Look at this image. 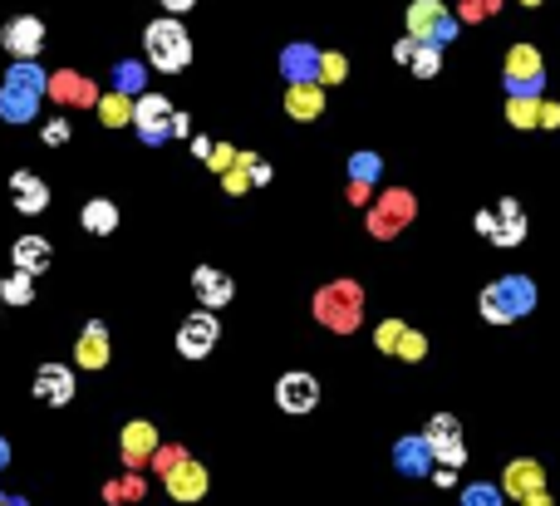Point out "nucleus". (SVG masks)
<instances>
[{"label":"nucleus","instance_id":"obj_38","mask_svg":"<svg viewBox=\"0 0 560 506\" xmlns=\"http://www.w3.org/2000/svg\"><path fill=\"white\" fill-rule=\"evenodd\" d=\"M236 163L246 168V182H251V187H266V182L276 177V168H271L266 158H256V153H236Z\"/></svg>","mask_w":560,"mask_h":506},{"label":"nucleus","instance_id":"obj_25","mask_svg":"<svg viewBox=\"0 0 560 506\" xmlns=\"http://www.w3.org/2000/svg\"><path fill=\"white\" fill-rule=\"evenodd\" d=\"M143 89H148V64H138V59H118V64H113V94L138 99Z\"/></svg>","mask_w":560,"mask_h":506},{"label":"nucleus","instance_id":"obj_8","mask_svg":"<svg viewBox=\"0 0 560 506\" xmlns=\"http://www.w3.org/2000/svg\"><path fill=\"white\" fill-rule=\"evenodd\" d=\"M413 212H418V202H413L408 192L393 187V192H384V197L369 207V231H374L379 241H389V236H398L403 226L413 222Z\"/></svg>","mask_w":560,"mask_h":506},{"label":"nucleus","instance_id":"obj_1","mask_svg":"<svg viewBox=\"0 0 560 506\" xmlns=\"http://www.w3.org/2000/svg\"><path fill=\"white\" fill-rule=\"evenodd\" d=\"M45 84H50V74L35 59H15L0 79V118L5 123H35L40 104H45Z\"/></svg>","mask_w":560,"mask_h":506},{"label":"nucleus","instance_id":"obj_52","mask_svg":"<svg viewBox=\"0 0 560 506\" xmlns=\"http://www.w3.org/2000/svg\"><path fill=\"white\" fill-rule=\"evenodd\" d=\"M158 5H168L172 15H182V10H192V5H197V0H158Z\"/></svg>","mask_w":560,"mask_h":506},{"label":"nucleus","instance_id":"obj_54","mask_svg":"<svg viewBox=\"0 0 560 506\" xmlns=\"http://www.w3.org/2000/svg\"><path fill=\"white\" fill-rule=\"evenodd\" d=\"M0 506H30L25 497H0Z\"/></svg>","mask_w":560,"mask_h":506},{"label":"nucleus","instance_id":"obj_51","mask_svg":"<svg viewBox=\"0 0 560 506\" xmlns=\"http://www.w3.org/2000/svg\"><path fill=\"white\" fill-rule=\"evenodd\" d=\"M472 226H477V236H487V226H492V212H487V207H482V212H477V217H472Z\"/></svg>","mask_w":560,"mask_h":506},{"label":"nucleus","instance_id":"obj_21","mask_svg":"<svg viewBox=\"0 0 560 506\" xmlns=\"http://www.w3.org/2000/svg\"><path fill=\"white\" fill-rule=\"evenodd\" d=\"M10 261H15V271H25V276H45L50 261H55V246H50L45 236H20V241L10 246Z\"/></svg>","mask_w":560,"mask_h":506},{"label":"nucleus","instance_id":"obj_28","mask_svg":"<svg viewBox=\"0 0 560 506\" xmlns=\"http://www.w3.org/2000/svg\"><path fill=\"white\" fill-rule=\"evenodd\" d=\"M502 74H511V79L546 74V69H541V50H536V45H511V50H506V69H502Z\"/></svg>","mask_w":560,"mask_h":506},{"label":"nucleus","instance_id":"obj_29","mask_svg":"<svg viewBox=\"0 0 560 506\" xmlns=\"http://www.w3.org/2000/svg\"><path fill=\"white\" fill-rule=\"evenodd\" d=\"M35 300V276H25V271H10L5 281H0V305H15V310H25Z\"/></svg>","mask_w":560,"mask_h":506},{"label":"nucleus","instance_id":"obj_19","mask_svg":"<svg viewBox=\"0 0 560 506\" xmlns=\"http://www.w3.org/2000/svg\"><path fill=\"white\" fill-rule=\"evenodd\" d=\"M192 290H197V300H202L207 310H222V305L236 300V281H231L226 271H217V266H197V271H192Z\"/></svg>","mask_w":560,"mask_h":506},{"label":"nucleus","instance_id":"obj_2","mask_svg":"<svg viewBox=\"0 0 560 506\" xmlns=\"http://www.w3.org/2000/svg\"><path fill=\"white\" fill-rule=\"evenodd\" d=\"M477 310H482L487 325H511V320L536 310V281L531 276H502V281H492L482 290Z\"/></svg>","mask_w":560,"mask_h":506},{"label":"nucleus","instance_id":"obj_24","mask_svg":"<svg viewBox=\"0 0 560 506\" xmlns=\"http://www.w3.org/2000/svg\"><path fill=\"white\" fill-rule=\"evenodd\" d=\"M443 20H448V5L443 0H413L408 5V35L413 40H433Z\"/></svg>","mask_w":560,"mask_h":506},{"label":"nucleus","instance_id":"obj_48","mask_svg":"<svg viewBox=\"0 0 560 506\" xmlns=\"http://www.w3.org/2000/svg\"><path fill=\"white\" fill-rule=\"evenodd\" d=\"M521 506H556V502H551V492H546V487H536V492H526V497H521Z\"/></svg>","mask_w":560,"mask_h":506},{"label":"nucleus","instance_id":"obj_10","mask_svg":"<svg viewBox=\"0 0 560 506\" xmlns=\"http://www.w3.org/2000/svg\"><path fill=\"white\" fill-rule=\"evenodd\" d=\"M0 50H10L15 59H40V50H45V20L40 15H15L10 25H0Z\"/></svg>","mask_w":560,"mask_h":506},{"label":"nucleus","instance_id":"obj_34","mask_svg":"<svg viewBox=\"0 0 560 506\" xmlns=\"http://www.w3.org/2000/svg\"><path fill=\"white\" fill-rule=\"evenodd\" d=\"M349 79V59L339 55V50H320V74H315V84H344Z\"/></svg>","mask_w":560,"mask_h":506},{"label":"nucleus","instance_id":"obj_36","mask_svg":"<svg viewBox=\"0 0 560 506\" xmlns=\"http://www.w3.org/2000/svg\"><path fill=\"white\" fill-rule=\"evenodd\" d=\"M393 359H403V364H418V359H428V335H418V330H403L398 349H393Z\"/></svg>","mask_w":560,"mask_h":506},{"label":"nucleus","instance_id":"obj_12","mask_svg":"<svg viewBox=\"0 0 560 506\" xmlns=\"http://www.w3.org/2000/svg\"><path fill=\"white\" fill-rule=\"evenodd\" d=\"M487 212H492V207H487ZM487 241H492V246H502V251H511V246H521V241H526V207H521L516 197L497 202L492 226H487Z\"/></svg>","mask_w":560,"mask_h":506},{"label":"nucleus","instance_id":"obj_32","mask_svg":"<svg viewBox=\"0 0 560 506\" xmlns=\"http://www.w3.org/2000/svg\"><path fill=\"white\" fill-rule=\"evenodd\" d=\"M379 177H384V158H379V153H354V158H349V182L374 187Z\"/></svg>","mask_w":560,"mask_h":506},{"label":"nucleus","instance_id":"obj_44","mask_svg":"<svg viewBox=\"0 0 560 506\" xmlns=\"http://www.w3.org/2000/svg\"><path fill=\"white\" fill-rule=\"evenodd\" d=\"M497 5H502V0H462L457 15H462V20H477V15H497Z\"/></svg>","mask_w":560,"mask_h":506},{"label":"nucleus","instance_id":"obj_16","mask_svg":"<svg viewBox=\"0 0 560 506\" xmlns=\"http://www.w3.org/2000/svg\"><path fill=\"white\" fill-rule=\"evenodd\" d=\"M393 472H398V477H413V482L433 472V448H428L423 433H408V438L393 443Z\"/></svg>","mask_w":560,"mask_h":506},{"label":"nucleus","instance_id":"obj_7","mask_svg":"<svg viewBox=\"0 0 560 506\" xmlns=\"http://www.w3.org/2000/svg\"><path fill=\"white\" fill-rule=\"evenodd\" d=\"M222 339V325H217V310H197L177 325V354L182 359H207Z\"/></svg>","mask_w":560,"mask_h":506},{"label":"nucleus","instance_id":"obj_15","mask_svg":"<svg viewBox=\"0 0 560 506\" xmlns=\"http://www.w3.org/2000/svg\"><path fill=\"white\" fill-rule=\"evenodd\" d=\"M153 448H158V428L148 423V418H133V423H123V433H118V457L138 472L148 457H153Z\"/></svg>","mask_w":560,"mask_h":506},{"label":"nucleus","instance_id":"obj_43","mask_svg":"<svg viewBox=\"0 0 560 506\" xmlns=\"http://www.w3.org/2000/svg\"><path fill=\"white\" fill-rule=\"evenodd\" d=\"M222 187L231 192V197H241V192H251V182H246V168L241 163H231V168L222 172Z\"/></svg>","mask_w":560,"mask_h":506},{"label":"nucleus","instance_id":"obj_3","mask_svg":"<svg viewBox=\"0 0 560 506\" xmlns=\"http://www.w3.org/2000/svg\"><path fill=\"white\" fill-rule=\"evenodd\" d=\"M143 50H148V64H153V69H163V74H182V69L192 64V35H187V25H182L177 15H163V20H153V25H148Z\"/></svg>","mask_w":560,"mask_h":506},{"label":"nucleus","instance_id":"obj_4","mask_svg":"<svg viewBox=\"0 0 560 506\" xmlns=\"http://www.w3.org/2000/svg\"><path fill=\"white\" fill-rule=\"evenodd\" d=\"M315 320L335 335H354L359 320H364V290L354 281H335L315 295Z\"/></svg>","mask_w":560,"mask_h":506},{"label":"nucleus","instance_id":"obj_14","mask_svg":"<svg viewBox=\"0 0 560 506\" xmlns=\"http://www.w3.org/2000/svg\"><path fill=\"white\" fill-rule=\"evenodd\" d=\"M109 325L104 320H89L84 330H79V339H74V364L79 369H89V374H99L104 364H109Z\"/></svg>","mask_w":560,"mask_h":506},{"label":"nucleus","instance_id":"obj_18","mask_svg":"<svg viewBox=\"0 0 560 506\" xmlns=\"http://www.w3.org/2000/svg\"><path fill=\"white\" fill-rule=\"evenodd\" d=\"M536 487H546V467L536 462V457H511L502 472V497H526V492H536Z\"/></svg>","mask_w":560,"mask_h":506},{"label":"nucleus","instance_id":"obj_49","mask_svg":"<svg viewBox=\"0 0 560 506\" xmlns=\"http://www.w3.org/2000/svg\"><path fill=\"white\" fill-rule=\"evenodd\" d=\"M192 133V118L187 113H172V138H187Z\"/></svg>","mask_w":560,"mask_h":506},{"label":"nucleus","instance_id":"obj_17","mask_svg":"<svg viewBox=\"0 0 560 506\" xmlns=\"http://www.w3.org/2000/svg\"><path fill=\"white\" fill-rule=\"evenodd\" d=\"M280 74H285V84H315V74H320V50H315L310 40L285 45V50H280Z\"/></svg>","mask_w":560,"mask_h":506},{"label":"nucleus","instance_id":"obj_26","mask_svg":"<svg viewBox=\"0 0 560 506\" xmlns=\"http://www.w3.org/2000/svg\"><path fill=\"white\" fill-rule=\"evenodd\" d=\"M79 222H84V231H94V236H109V231H118V207H113L109 197H94V202H84Z\"/></svg>","mask_w":560,"mask_h":506},{"label":"nucleus","instance_id":"obj_45","mask_svg":"<svg viewBox=\"0 0 560 506\" xmlns=\"http://www.w3.org/2000/svg\"><path fill=\"white\" fill-rule=\"evenodd\" d=\"M536 123H541V128H556V123H560V104H546V99H541V109H536Z\"/></svg>","mask_w":560,"mask_h":506},{"label":"nucleus","instance_id":"obj_50","mask_svg":"<svg viewBox=\"0 0 560 506\" xmlns=\"http://www.w3.org/2000/svg\"><path fill=\"white\" fill-rule=\"evenodd\" d=\"M192 153L207 163V153H212V138H202V133H197V138H192Z\"/></svg>","mask_w":560,"mask_h":506},{"label":"nucleus","instance_id":"obj_37","mask_svg":"<svg viewBox=\"0 0 560 506\" xmlns=\"http://www.w3.org/2000/svg\"><path fill=\"white\" fill-rule=\"evenodd\" d=\"M536 109H541V99H506V123L511 128H536Z\"/></svg>","mask_w":560,"mask_h":506},{"label":"nucleus","instance_id":"obj_47","mask_svg":"<svg viewBox=\"0 0 560 506\" xmlns=\"http://www.w3.org/2000/svg\"><path fill=\"white\" fill-rule=\"evenodd\" d=\"M413 45H418V40H413V35H403V40L393 45V59H398V64H408V59H413Z\"/></svg>","mask_w":560,"mask_h":506},{"label":"nucleus","instance_id":"obj_31","mask_svg":"<svg viewBox=\"0 0 560 506\" xmlns=\"http://www.w3.org/2000/svg\"><path fill=\"white\" fill-rule=\"evenodd\" d=\"M94 109H99V118H104V128H123V123H133V99H128V94H104Z\"/></svg>","mask_w":560,"mask_h":506},{"label":"nucleus","instance_id":"obj_55","mask_svg":"<svg viewBox=\"0 0 560 506\" xmlns=\"http://www.w3.org/2000/svg\"><path fill=\"white\" fill-rule=\"evenodd\" d=\"M521 5H541V0H521Z\"/></svg>","mask_w":560,"mask_h":506},{"label":"nucleus","instance_id":"obj_41","mask_svg":"<svg viewBox=\"0 0 560 506\" xmlns=\"http://www.w3.org/2000/svg\"><path fill=\"white\" fill-rule=\"evenodd\" d=\"M182 457H187V448H177V443H168V448H163V443H158V448H153V457H148V462H153L158 472H172V467H177Z\"/></svg>","mask_w":560,"mask_h":506},{"label":"nucleus","instance_id":"obj_42","mask_svg":"<svg viewBox=\"0 0 560 506\" xmlns=\"http://www.w3.org/2000/svg\"><path fill=\"white\" fill-rule=\"evenodd\" d=\"M231 163H236V148H231V143H212V153H207V168L222 177V172L231 168Z\"/></svg>","mask_w":560,"mask_h":506},{"label":"nucleus","instance_id":"obj_11","mask_svg":"<svg viewBox=\"0 0 560 506\" xmlns=\"http://www.w3.org/2000/svg\"><path fill=\"white\" fill-rule=\"evenodd\" d=\"M207 467L202 462H192V457H182L172 472H163V487H168V497L172 502H182V506H192V502H202L207 497Z\"/></svg>","mask_w":560,"mask_h":506},{"label":"nucleus","instance_id":"obj_27","mask_svg":"<svg viewBox=\"0 0 560 506\" xmlns=\"http://www.w3.org/2000/svg\"><path fill=\"white\" fill-rule=\"evenodd\" d=\"M148 497V487H143V477L128 467V477H113V482H104V502L109 506H128V502H143Z\"/></svg>","mask_w":560,"mask_h":506},{"label":"nucleus","instance_id":"obj_22","mask_svg":"<svg viewBox=\"0 0 560 506\" xmlns=\"http://www.w3.org/2000/svg\"><path fill=\"white\" fill-rule=\"evenodd\" d=\"M45 94L59 99V104H74V109H94V104H99V89H94L84 74H69V69L55 74V79L45 84Z\"/></svg>","mask_w":560,"mask_h":506},{"label":"nucleus","instance_id":"obj_23","mask_svg":"<svg viewBox=\"0 0 560 506\" xmlns=\"http://www.w3.org/2000/svg\"><path fill=\"white\" fill-rule=\"evenodd\" d=\"M285 113L300 123H315L325 113V84H290L285 89Z\"/></svg>","mask_w":560,"mask_h":506},{"label":"nucleus","instance_id":"obj_30","mask_svg":"<svg viewBox=\"0 0 560 506\" xmlns=\"http://www.w3.org/2000/svg\"><path fill=\"white\" fill-rule=\"evenodd\" d=\"M408 69H413L418 79H438V69H443V45L418 40V45H413V59H408Z\"/></svg>","mask_w":560,"mask_h":506},{"label":"nucleus","instance_id":"obj_20","mask_svg":"<svg viewBox=\"0 0 560 506\" xmlns=\"http://www.w3.org/2000/svg\"><path fill=\"white\" fill-rule=\"evenodd\" d=\"M10 197H15V212H25V217H40V212L50 207V187H45L30 168L10 172Z\"/></svg>","mask_w":560,"mask_h":506},{"label":"nucleus","instance_id":"obj_6","mask_svg":"<svg viewBox=\"0 0 560 506\" xmlns=\"http://www.w3.org/2000/svg\"><path fill=\"white\" fill-rule=\"evenodd\" d=\"M423 438H428V448H433V462H438V467H452V472H462V467H467L462 423H457L452 413H433V418H428V428H423Z\"/></svg>","mask_w":560,"mask_h":506},{"label":"nucleus","instance_id":"obj_33","mask_svg":"<svg viewBox=\"0 0 560 506\" xmlns=\"http://www.w3.org/2000/svg\"><path fill=\"white\" fill-rule=\"evenodd\" d=\"M502 89H506V99H541V94H546V74H531V79L502 74Z\"/></svg>","mask_w":560,"mask_h":506},{"label":"nucleus","instance_id":"obj_53","mask_svg":"<svg viewBox=\"0 0 560 506\" xmlns=\"http://www.w3.org/2000/svg\"><path fill=\"white\" fill-rule=\"evenodd\" d=\"M5 467H10V443L0 438V472H5Z\"/></svg>","mask_w":560,"mask_h":506},{"label":"nucleus","instance_id":"obj_13","mask_svg":"<svg viewBox=\"0 0 560 506\" xmlns=\"http://www.w3.org/2000/svg\"><path fill=\"white\" fill-rule=\"evenodd\" d=\"M74 389H79V379H74V369L69 364H40L35 369V398L40 403H50V408H64L69 398H74Z\"/></svg>","mask_w":560,"mask_h":506},{"label":"nucleus","instance_id":"obj_40","mask_svg":"<svg viewBox=\"0 0 560 506\" xmlns=\"http://www.w3.org/2000/svg\"><path fill=\"white\" fill-rule=\"evenodd\" d=\"M69 133H74V128H69V118H50V123L40 128L45 148H64V143H69Z\"/></svg>","mask_w":560,"mask_h":506},{"label":"nucleus","instance_id":"obj_35","mask_svg":"<svg viewBox=\"0 0 560 506\" xmlns=\"http://www.w3.org/2000/svg\"><path fill=\"white\" fill-rule=\"evenodd\" d=\"M457 506H506L502 487H492V482H472V487H462V502Z\"/></svg>","mask_w":560,"mask_h":506},{"label":"nucleus","instance_id":"obj_9","mask_svg":"<svg viewBox=\"0 0 560 506\" xmlns=\"http://www.w3.org/2000/svg\"><path fill=\"white\" fill-rule=\"evenodd\" d=\"M276 403H280V413L305 418V413L320 403V379H315V374H305V369L280 374V379H276Z\"/></svg>","mask_w":560,"mask_h":506},{"label":"nucleus","instance_id":"obj_5","mask_svg":"<svg viewBox=\"0 0 560 506\" xmlns=\"http://www.w3.org/2000/svg\"><path fill=\"white\" fill-rule=\"evenodd\" d=\"M172 113L177 109H172L168 94H148V89H143V94L133 99V128H138V138H143L148 148H163L172 138Z\"/></svg>","mask_w":560,"mask_h":506},{"label":"nucleus","instance_id":"obj_46","mask_svg":"<svg viewBox=\"0 0 560 506\" xmlns=\"http://www.w3.org/2000/svg\"><path fill=\"white\" fill-rule=\"evenodd\" d=\"M457 40V15H448L443 25H438V35H433V45H452Z\"/></svg>","mask_w":560,"mask_h":506},{"label":"nucleus","instance_id":"obj_56","mask_svg":"<svg viewBox=\"0 0 560 506\" xmlns=\"http://www.w3.org/2000/svg\"><path fill=\"white\" fill-rule=\"evenodd\" d=\"M0 497H5V492H0Z\"/></svg>","mask_w":560,"mask_h":506},{"label":"nucleus","instance_id":"obj_39","mask_svg":"<svg viewBox=\"0 0 560 506\" xmlns=\"http://www.w3.org/2000/svg\"><path fill=\"white\" fill-rule=\"evenodd\" d=\"M403 330H408L403 320H384V325L374 330V344H379L384 354H393V349H398V339H403Z\"/></svg>","mask_w":560,"mask_h":506}]
</instances>
